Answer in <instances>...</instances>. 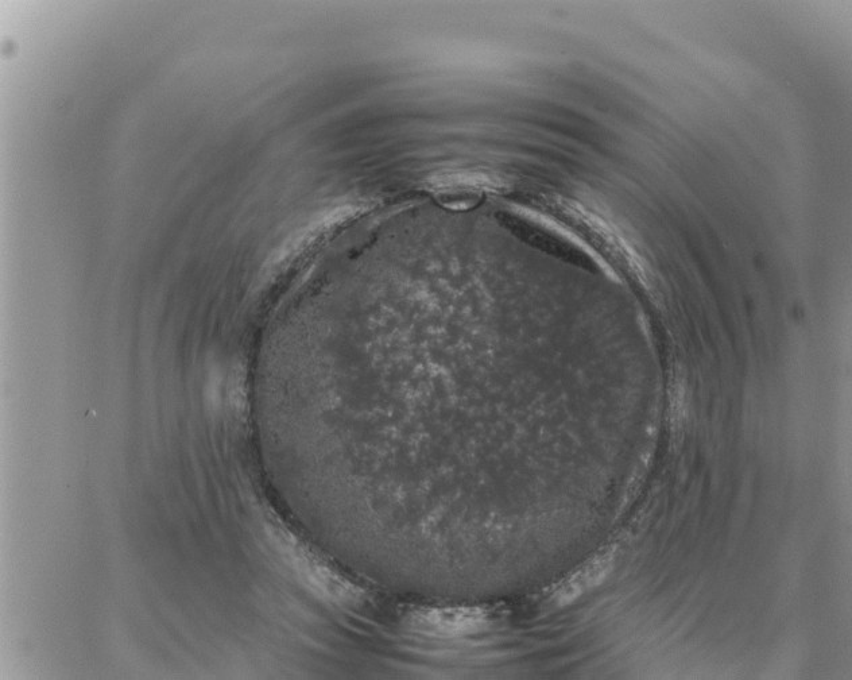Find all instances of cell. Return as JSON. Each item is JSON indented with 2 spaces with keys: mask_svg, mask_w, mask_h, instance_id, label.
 Listing matches in <instances>:
<instances>
[{
  "mask_svg": "<svg viewBox=\"0 0 852 680\" xmlns=\"http://www.w3.org/2000/svg\"><path fill=\"white\" fill-rule=\"evenodd\" d=\"M432 629L441 632L472 629L483 621V616L475 612H440L428 614L422 620Z\"/></svg>",
  "mask_w": 852,
  "mask_h": 680,
  "instance_id": "obj_2",
  "label": "cell"
},
{
  "mask_svg": "<svg viewBox=\"0 0 852 680\" xmlns=\"http://www.w3.org/2000/svg\"><path fill=\"white\" fill-rule=\"evenodd\" d=\"M614 552L606 550L588 560L583 567L565 579L555 591L551 601L555 606H564L582 597L586 591L594 589L606 579L613 570Z\"/></svg>",
  "mask_w": 852,
  "mask_h": 680,
  "instance_id": "obj_1",
  "label": "cell"
}]
</instances>
